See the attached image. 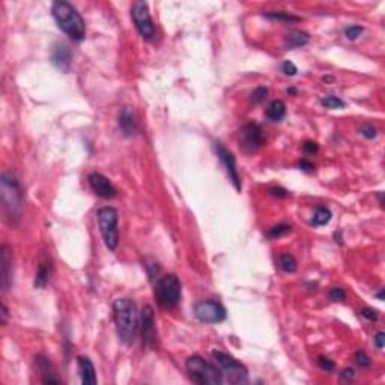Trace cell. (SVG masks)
Wrapping results in <instances>:
<instances>
[{"label": "cell", "instance_id": "obj_22", "mask_svg": "<svg viewBox=\"0 0 385 385\" xmlns=\"http://www.w3.org/2000/svg\"><path fill=\"white\" fill-rule=\"evenodd\" d=\"M263 17L272 21H280V23H295L301 20L298 15H293L286 11H269V12H265Z\"/></svg>", "mask_w": 385, "mask_h": 385}, {"label": "cell", "instance_id": "obj_33", "mask_svg": "<svg viewBox=\"0 0 385 385\" xmlns=\"http://www.w3.org/2000/svg\"><path fill=\"white\" fill-rule=\"evenodd\" d=\"M360 313H361L363 318H366V319H369V321H378V318H379L378 310H376V309H372V307H364Z\"/></svg>", "mask_w": 385, "mask_h": 385}, {"label": "cell", "instance_id": "obj_16", "mask_svg": "<svg viewBox=\"0 0 385 385\" xmlns=\"http://www.w3.org/2000/svg\"><path fill=\"white\" fill-rule=\"evenodd\" d=\"M51 64L54 65L58 69L64 71V72H68L69 68H71V64H72V53H71V48L64 44V42H59L53 47V51H51Z\"/></svg>", "mask_w": 385, "mask_h": 385}, {"label": "cell", "instance_id": "obj_10", "mask_svg": "<svg viewBox=\"0 0 385 385\" xmlns=\"http://www.w3.org/2000/svg\"><path fill=\"white\" fill-rule=\"evenodd\" d=\"M131 17L139 33L145 39H152L155 36V26L152 23L149 6L146 2H135L131 8Z\"/></svg>", "mask_w": 385, "mask_h": 385}, {"label": "cell", "instance_id": "obj_9", "mask_svg": "<svg viewBox=\"0 0 385 385\" xmlns=\"http://www.w3.org/2000/svg\"><path fill=\"white\" fill-rule=\"evenodd\" d=\"M265 142H266L265 134L256 122H249L238 131V143L241 149L247 154L256 152L259 148L265 145Z\"/></svg>", "mask_w": 385, "mask_h": 385}, {"label": "cell", "instance_id": "obj_14", "mask_svg": "<svg viewBox=\"0 0 385 385\" xmlns=\"http://www.w3.org/2000/svg\"><path fill=\"white\" fill-rule=\"evenodd\" d=\"M88 181H89V185H91L92 191L95 193L98 197H102V199H113V197H116L115 185L102 173H98V172L91 173L89 178H88Z\"/></svg>", "mask_w": 385, "mask_h": 385}, {"label": "cell", "instance_id": "obj_27", "mask_svg": "<svg viewBox=\"0 0 385 385\" xmlns=\"http://www.w3.org/2000/svg\"><path fill=\"white\" fill-rule=\"evenodd\" d=\"M364 32V29L361 28V26H358V24H353V26H348L346 29H345V36H346V39H349V41H355V39H358L361 35Z\"/></svg>", "mask_w": 385, "mask_h": 385}, {"label": "cell", "instance_id": "obj_2", "mask_svg": "<svg viewBox=\"0 0 385 385\" xmlns=\"http://www.w3.org/2000/svg\"><path fill=\"white\" fill-rule=\"evenodd\" d=\"M53 18L58 28L72 41L80 42L86 38V24L80 12L65 0H58L51 6Z\"/></svg>", "mask_w": 385, "mask_h": 385}, {"label": "cell", "instance_id": "obj_6", "mask_svg": "<svg viewBox=\"0 0 385 385\" xmlns=\"http://www.w3.org/2000/svg\"><path fill=\"white\" fill-rule=\"evenodd\" d=\"M98 226L99 232L102 235L104 244L110 252H115L119 245V229H118V222H119V214L118 209L112 206H104L98 211Z\"/></svg>", "mask_w": 385, "mask_h": 385}, {"label": "cell", "instance_id": "obj_30", "mask_svg": "<svg viewBox=\"0 0 385 385\" xmlns=\"http://www.w3.org/2000/svg\"><path fill=\"white\" fill-rule=\"evenodd\" d=\"M145 268H146L148 276H149V279H151V280H157V279L161 276L160 266H158V263H155V262H152V263L149 265V263H148V260H146Z\"/></svg>", "mask_w": 385, "mask_h": 385}, {"label": "cell", "instance_id": "obj_40", "mask_svg": "<svg viewBox=\"0 0 385 385\" xmlns=\"http://www.w3.org/2000/svg\"><path fill=\"white\" fill-rule=\"evenodd\" d=\"M353 370L352 369H345V370H342V373H340V378L343 379V381H352L353 379Z\"/></svg>", "mask_w": 385, "mask_h": 385}, {"label": "cell", "instance_id": "obj_42", "mask_svg": "<svg viewBox=\"0 0 385 385\" xmlns=\"http://www.w3.org/2000/svg\"><path fill=\"white\" fill-rule=\"evenodd\" d=\"M376 296H378L379 301H384V289H379V292L376 293Z\"/></svg>", "mask_w": 385, "mask_h": 385}, {"label": "cell", "instance_id": "obj_32", "mask_svg": "<svg viewBox=\"0 0 385 385\" xmlns=\"http://www.w3.org/2000/svg\"><path fill=\"white\" fill-rule=\"evenodd\" d=\"M266 95H268V89L266 88H256L253 91V94H252V102L259 104V102H262L266 98Z\"/></svg>", "mask_w": 385, "mask_h": 385}, {"label": "cell", "instance_id": "obj_31", "mask_svg": "<svg viewBox=\"0 0 385 385\" xmlns=\"http://www.w3.org/2000/svg\"><path fill=\"white\" fill-rule=\"evenodd\" d=\"M329 299L334 302H342L346 299V292L342 288H333L329 290Z\"/></svg>", "mask_w": 385, "mask_h": 385}, {"label": "cell", "instance_id": "obj_41", "mask_svg": "<svg viewBox=\"0 0 385 385\" xmlns=\"http://www.w3.org/2000/svg\"><path fill=\"white\" fill-rule=\"evenodd\" d=\"M2 325H6V322H8V309H6V306H5V302H2Z\"/></svg>", "mask_w": 385, "mask_h": 385}, {"label": "cell", "instance_id": "obj_12", "mask_svg": "<svg viewBox=\"0 0 385 385\" xmlns=\"http://www.w3.org/2000/svg\"><path fill=\"white\" fill-rule=\"evenodd\" d=\"M14 280V255L12 249L8 244H2L0 247V285L2 292L6 293Z\"/></svg>", "mask_w": 385, "mask_h": 385}, {"label": "cell", "instance_id": "obj_5", "mask_svg": "<svg viewBox=\"0 0 385 385\" xmlns=\"http://www.w3.org/2000/svg\"><path fill=\"white\" fill-rule=\"evenodd\" d=\"M154 296L162 309H175L181 302L182 296V286L179 279L175 274L160 276L155 280Z\"/></svg>", "mask_w": 385, "mask_h": 385}, {"label": "cell", "instance_id": "obj_23", "mask_svg": "<svg viewBox=\"0 0 385 385\" xmlns=\"http://www.w3.org/2000/svg\"><path fill=\"white\" fill-rule=\"evenodd\" d=\"M331 217H333V214L326 206H318L315 209L313 217H312V223L313 226H326L331 222Z\"/></svg>", "mask_w": 385, "mask_h": 385}, {"label": "cell", "instance_id": "obj_15", "mask_svg": "<svg viewBox=\"0 0 385 385\" xmlns=\"http://www.w3.org/2000/svg\"><path fill=\"white\" fill-rule=\"evenodd\" d=\"M35 369L39 373L42 384H59L61 382L54 366L51 364L50 358L45 356L44 353H39L35 356Z\"/></svg>", "mask_w": 385, "mask_h": 385}, {"label": "cell", "instance_id": "obj_21", "mask_svg": "<svg viewBox=\"0 0 385 385\" xmlns=\"http://www.w3.org/2000/svg\"><path fill=\"white\" fill-rule=\"evenodd\" d=\"M286 116V104L282 99H274L266 108V118L272 122H280Z\"/></svg>", "mask_w": 385, "mask_h": 385}, {"label": "cell", "instance_id": "obj_35", "mask_svg": "<svg viewBox=\"0 0 385 385\" xmlns=\"http://www.w3.org/2000/svg\"><path fill=\"white\" fill-rule=\"evenodd\" d=\"M282 71H283V74H285V75H290V77H292V75H296L298 68L292 64L290 61H285L283 65H282Z\"/></svg>", "mask_w": 385, "mask_h": 385}, {"label": "cell", "instance_id": "obj_43", "mask_svg": "<svg viewBox=\"0 0 385 385\" xmlns=\"http://www.w3.org/2000/svg\"><path fill=\"white\" fill-rule=\"evenodd\" d=\"M288 92H289V94H292V95H293V94H296V91H295L293 88H290V89H288Z\"/></svg>", "mask_w": 385, "mask_h": 385}, {"label": "cell", "instance_id": "obj_3", "mask_svg": "<svg viewBox=\"0 0 385 385\" xmlns=\"http://www.w3.org/2000/svg\"><path fill=\"white\" fill-rule=\"evenodd\" d=\"M113 319L116 325L118 337L122 343L129 345L134 342L139 325V313L132 299L119 298L113 302Z\"/></svg>", "mask_w": 385, "mask_h": 385}, {"label": "cell", "instance_id": "obj_19", "mask_svg": "<svg viewBox=\"0 0 385 385\" xmlns=\"http://www.w3.org/2000/svg\"><path fill=\"white\" fill-rule=\"evenodd\" d=\"M51 269H53V266L48 259H45L39 263V268L35 276V288L42 289L47 286V283L50 282V277H51Z\"/></svg>", "mask_w": 385, "mask_h": 385}, {"label": "cell", "instance_id": "obj_4", "mask_svg": "<svg viewBox=\"0 0 385 385\" xmlns=\"http://www.w3.org/2000/svg\"><path fill=\"white\" fill-rule=\"evenodd\" d=\"M187 373L193 382L199 385H220L225 382L222 370L200 355H191L185 361Z\"/></svg>", "mask_w": 385, "mask_h": 385}, {"label": "cell", "instance_id": "obj_20", "mask_svg": "<svg viewBox=\"0 0 385 385\" xmlns=\"http://www.w3.org/2000/svg\"><path fill=\"white\" fill-rule=\"evenodd\" d=\"M310 41L309 33L302 32V31H292L290 33L286 35L285 38V47L286 50H293V48H299L307 45Z\"/></svg>", "mask_w": 385, "mask_h": 385}, {"label": "cell", "instance_id": "obj_24", "mask_svg": "<svg viewBox=\"0 0 385 385\" xmlns=\"http://www.w3.org/2000/svg\"><path fill=\"white\" fill-rule=\"evenodd\" d=\"M279 266L285 271V272H295L296 268H298V263H296V259L292 256L290 253H283L279 257Z\"/></svg>", "mask_w": 385, "mask_h": 385}, {"label": "cell", "instance_id": "obj_13", "mask_svg": "<svg viewBox=\"0 0 385 385\" xmlns=\"http://www.w3.org/2000/svg\"><path fill=\"white\" fill-rule=\"evenodd\" d=\"M214 149H215V154L217 157L220 158L222 164L225 166L226 172L229 175V179L232 181V184L235 185L236 191H241L242 190V184H241V176H239V172L236 169V160L233 157V154L230 151H227L223 143L220 142H215L214 143Z\"/></svg>", "mask_w": 385, "mask_h": 385}, {"label": "cell", "instance_id": "obj_26", "mask_svg": "<svg viewBox=\"0 0 385 385\" xmlns=\"http://www.w3.org/2000/svg\"><path fill=\"white\" fill-rule=\"evenodd\" d=\"M289 232H290V226L277 225L268 230V236H269V238H280V236L286 235Z\"/></svg>", "mask_w": 385, "mask_h": 385}, {"label": "cell", "instance_id": "obj_8", "mask_svg": "<svg viewBox=\"0 0 385 385\" xmlns=\"http://www.w3.org/2000/svg\"><path fill=\"white\" fill-rule=\"evenodd\" d=\"M193 310L197 321L203 323H220L227 318L225 306L215 299H202L194 304Z\"/></svg>", "mask_w": 385, "mask_h": 385}, {"label": "cell", "instance_id": "obj_36", "mask_svg": "<svg viewBox=\"0 0 385 385\" xmlns=\"http://www.w3.org/2000/svg\"><path fill=\"white\" fill-rule=\"evenodd\" d=\"M302 149H304V152H307V154H316V152L319 151V145H318L316 142L307 140V142L302 145Z\"/></svg>", "mask_w": 385, "mask_h": 385}, {"label": "cell", "instance_id": "obj_37", "mask_svg": "<svg viewBox=\"0 0 385 385\" xmlns=\"http://www.w3.org/2000/svg\"><path fill=\"white\" fill-rule=\"evenodd\" d=\"M298 167H299V170H302V172H306V173H312L313 170H315V166H313V162L309 160H301L298 162Z\"/></svg>", "mask_w": 385, "mask_h": 385}, {"label": "cell", "instance_id": "obj_28", "mask_svg": "<svg viewBox=\"0 0 385 385\" xmlns=\"http://www.w3.org/2000/svg\"><path fill=\"white\" fill-rule=\"evenodd\" d=\"M318 366H319V369L321 370H325V372H333L334 370V367H336V364H334V361L333 360H329L328 356H325V355H321V356H318Z\"/></svg>", "mask_w": 385, "mask_h": 385}, {"label": "cell", "instance_id": "obj_18", "mask_svg": "<svg viewBox=\"0 0 385 385\" xmlns=\"http://www.w3.org/2000/svg\"><path fill=\"white\" fill-rule=\"evenodd\" d=\"M118 125L119 129L122 131V134L125 137H131L135 131H137V122H135V116L132 113V110L129 107H122L119 115H118Z\"/></svg>", "mask_w": 385, "mask_h": 385}, {"label": "cell", "instance_id": "obj_17", "mask_svg": "<svg viewBox=\"0 0 385 385\" xmlns=\"http://www.w3.org/2000/svg\"><path fill=\"white\" fill-rule=\"evenodd\" d=\"M77 366H78V375H80L81 384L95 385L96 382H98L95 367H94L91 358H88V356H85V355L77 356Z\"/></svg>", "mask_w": 385, "mask_h": 385}, {"label": "cell", "instance_id": "obj_29", "mask_svg": "<svg viewBox=\"0 0 385 385\" xmlns=\"http://www.w3.org/2000/svg\"><path fill=\"white\" fill-rule=\"evenodd\" d=\"M355 363H356L360 367H370L372 360H370V356L364 352V351H358V352L355 353Z\"/></svg>", "mask_w": 385, "mask_h": 385}, {"label": "cell", "instance_id": "obj_1", "mask_svg": "<svg viewBox=\"0 0 385 385\" xmlns=\"http://www.w3.org/2000/svg\"><path fill=\"white\" fill-rule=\"evenodd\" d=\"M2 211L9 226H18L24 211V191L18 178L12 172H5L0 178Z\"/></svg>", "mask_w": 385, "mask_h": 385}, {"label": "cell", "instance_id": "obj_7", "mask_svg": "<svg viewBox=\"0 0 385 385\" xmlns=\"http://www.w3.org/2000/svg\"><path fill=\"white\" fill-rule=\"evenodd\" d=\"M212 356L229 384H245L249 381V370L241 361L222 351H212Z\"/></svg>", "mask_w": 385, "mask_h": 385}, {"label": "cell", "instance_id": "obj_34", "mask_svg": "<svg viewBox=\"0 0 385 385\" xmlns=\"http://www.w3.org/2000/svg\"><path fill=\"white\" fill-rule=\"evenodd\" d=\"M360 134H361L363 137L372 140V139H375V137L378 135V131H376V128H373L372 125H363V127L360 128Z\"/></svg>", "mask_w": 385, "mask_h": 385}, {"label": "cell", "instance_id": "obj_25", "mask_svg": "<svg viewBox=\"0 0 385 385\" xmlns=\"http://www.w3.org/2000/svg\"><path fill=\"white\" fill-rule=\"evenodd\" d=\"M322 107L325 108H329V110H337V108H345L346 107V102L336 95H326L323 96L321 99Z\"/></svg>", "mask_w": 385, "mask_h": 385}, {"label": "cell", "instance_id": "obj_11", "mask_svg": "<svg viewBox=\"0 0 385 385\" xmlns=\"http://www.w3.org/2000/svg\"><path fill=\"white\" fill-rule=\"evenodd\" d=\"M140 336L143 346L155 349L158 345V334L155 326V316L151 306H145L140 315Z\"/></svg>", "mask_w": 385, "mask_h": 385}, {"label": "cell", "instance_id": "obj_39", "mask_svg": "<svg viewBox=\"0 0 385 385\" xmlns=\"http://www.w3.org/2000/svg\"><path fill=\"white\" fill-rule=\"evenodd\" d=\"M269 193L274 196V197H288L289 193L285 190V188H280V187H274V188H269Z\"/></svg>", "mask_w": 385, "mask_h": 385}, {"label": "cell", "instance_id": "obj_38", "mask_svg": "<svg viewBox=\"0 0 385 385\" xmlns=\"http://www.w3.org/2000/svg\"><path fill=\"white\" fill-rule=\"evenodd\" d=\"M384 342H385L384 331H379V333H376V336L373 337V343H375L376 349L382 351V349H384Z\"/></svg>", "mask_w": 385, "mask_h": 385}]
</instances>
